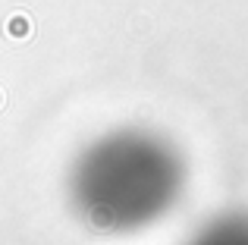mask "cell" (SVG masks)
I'll return each instance as SVG.
<instances>
[{
    "mask_svg": "<svg viewBox=\"0 0 248 245\" xmlns=\"http://www.w3.org/2000/svg\"><path fill=\"white\" fill-rule=\"evenodd\" d=\"M186 160L160 132L123 126L76 154L66 192L76 217L104 236H129L160 223L186 192Z\"/></svg>",
    "mask_w": 248,
    "mask_h": 245,
    "instance_id": "obj_1",
    "label": "cell"
},
{
    "mask_svg": "<svg viewBox=\"0 0 248 245\" xmlns=\"http://www.w3.org/2000/svg\"><path fill=\"white\" fill-rule=\"evenodd\" d=\"M182 245H248V214H220Z\"/></svg>",
    "mask_w": 248,
    "mask_h": 245,
    "instance_id": "obj_2",
    "label": "cell"
}]
</instances>
